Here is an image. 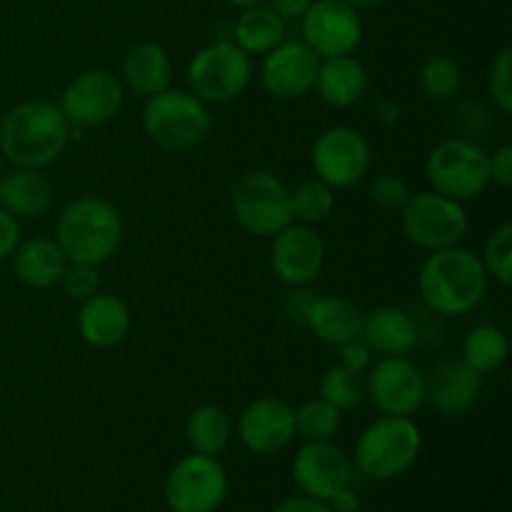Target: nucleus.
Here are the masks:
<instances>
[{
	"instance_id": "obj_1",
	"label": "nucleus",
	"mask_w": 512,
	"mask_h": 512,
	"mask_svg": "<svg viewBox=\"0 0 512 512\" xmlns=\"http://www.w3.org/2000/svg\"><path fill=\"white\" fill-rule=\"evenodd\" d=\"M488 273L478 253L453 245L430 253L418 273V290L423 303L443 318L468 315L483 303L488 293Z\"/></svg>"
},
{
	"instance_id": "obj_2",
	"label": "nucleus",
	"mask_w": 512,
	"mask_h": 512,
	"mask_svg": "<svg viewBox=\"0 0 512 512\" xmlns=\"http://www.w3.org/2000/svg\"><path fill=\"white\" fill-rule=\"evenodd\" d=\"M70 125L55 103L25 100L0 120V153L13 168L43 170L65 153Z\"/></svg>"
},
{
	"instance_id": "obj_3",
	"label": "nucleus",
	"mask_w": 512,
	"mask_h": 512,
	"mask_svg": "<svg viewBox=\"0 0 512 512\" xmlns=\"http://www.w3.org/2000/svg\"><path fill=\"white\" fill-rule=\"evenodd\" d=\"M55 243L68 263L103 265L123 243V218L113 203L95 195H83L65 205L55 223Z\"/></svg>"
},
{
	"instance_id": "obj_4",
	"label": "nucleus",
	"mask_w": 512,
	"mask_h": 512,
	"mask_svg": "<svg viewBox=\"0 0 512 512\" xmlns=\"http://www.w3.org/2000/svg\"><path fill=\"white\" fill-rule=\"evenodd\" d=\"M423 433L403 415H380L355 440V468L370 480H393L420 458Z\"/></svg>"
},
{
	"instance_id": "obj_5",
	"label": "nucleus",
	"mask_w": 512,
	"mask_h": 512,
	"mask_svg": "<svg viewBox=\"0 0 512 512\" xmlns=\"http://www.w3.org/2000/svg\"><path fill=\"white\" fill-rule=\"evenodd\" d=\"M210 118L208 103L190 90L165 88L158 95H150L143 105V130L150 143L168 153L193 150L208 138Z\"/></svg>"
},
{
	"instance_id": "obj_6",
	"label": "nucleus",
	"mask_w": 512,
	"mask_h": 512,
	"mask_svg": "<svg viewBox=\"0 0 512 512\" xmlns=\"http://www.w3.org/2000/svg\"><path fill=\"white\" fill-rule=\"evenodd\" d=\"M425 178L435 193L458 203L480 198L490 185V153L465 138H448L430 150Z\"/></svg>"
},
{
	"instance_id": "obj_7",
	"label": "nucleus",
	"mask_w": 512,
	"mask_h": 512,
	"mask_svg": "<svg viewBox=\"0 0 512 512\" xmlns=\"http://www.w3.org/2000/svg\"><path fill=\"white\" fill-rule=\"evenodd\" d=\"M230 208L240 228L258 238H273L293 223L290 188L270 170H250L240 175L230 193Z\"/></svg>"
},
{
	"instance_id": "obj_8",
	"label": "nucleus",
	"mask_w": 512,
	"mask_h": 512,
	"mask_svg": "<svg viewBox=\"0 0 512 512\" xmlns=\"http://www.w3.org/2000/svg\"><path fill=\"white\" fill-rule=\"evenodd\" d=\"M185 78L203 103H230L253 80V60L233 40H215L190 58Z\"/></svg>"
},
{
	"instance_id": "obj_9",
	"label": "nucleus",
	"mask_w": 512,
	"mask_h": 512,
	"mask_svg": "<svg viewBox=\"0 0 512 512\" xmlns=\"http://www.w3.org/2000/svg\"><path fill=\"white\" fill-rule=\"evenodd\" d=\"M400 225L408 243L435 253L463 243L470 220L463 203L428 190V193L410 195L405 208L400 210Z\"/></svg>"
},
{
	"instance_id": "obj_10",
	"label": "nucleus",
	"mask_w": 512,
	"mask_h": 512,
	"mask_svg": "<svg viewBox=\"0 0 512 512\" xmlns=\"http://www.w3.org/2000/svg\"><path fill=\"white\" fill-rule=\"evenodd\" d=\"M228 488V473L215 455L190 453L170 468L163 495L173 512H218Z\"/></svg>"
},
{
	"instance_id": "obj_11",
	"label": "nucleus",
	"mask_w": 512,
	"mask_h": 512,
	"mask_svg": "<svg viewBox=\"0 0 512 512\" xmlns=\"http://www.w3.org/2000/svg\"><path fill=\"white\" fill-rule=\"evenodd\" d=\"M315 178L330 188H350L368 175L373 165V148L360 130L348 125H335L318 135L310 153Z\"/></svg>"
},
{
	"instance_id": "obj_12",
	"label": "nucleus",
	"mask_w": 512,
	"mask_h": 512,
	"mask_svg": "<svg viewBox=\"0 0 512 512\" xmlns=\"http://www.w3.org/2000/svg\"><path fill=\"white\" fill-rule=\"evenodd\" d=\"M123 100V80L110 70L93 68L65 85L58 108L70 128H98V125L110 123L120 113Z\"/></svg>"
},
{
	"instance_id": "obj_13",
	"label": "nucleus",
	"mask_w": 512,
	"mask_h": 512,
	"mask_svg": "<svg viewBox=\"0 0 512 512\" xmlns=\"http://www.w3.org/2000/svg\"><path fill=\"white\" fill-rule=\"evenodd\" d=\"M300 33L320 60L353 55L363 40V20L358 8L343 0H313L300 18Z\"/></svg>"
},
{
	"instance_id": "obj_14",
	"label": "nucleus",
	"mask_w": 512,
	"mask_h": 512,
	"mask_svg": "<svg viewBox=\"0 0 512 512\" xmlns=\"http://www.w3.org/2000/svg\"><path fill=\"white\" fill-rule=\"evenodd\" d=\"M368 398L380 415L410 418L425 403V375L405 355H385L368 375Z\"/></svg>"
},
{
	"instance_id": "obj_15",
	"label": "nucleus",
	"mask_w": 512,
	"mask_h": 512,
	"mask_svg": "<svg viewBox=\"0 0 512 512\" xmlns=\"http://www.w3.org/2000/svg\"><path fill=\"white\" fill-rule=\"evenodd\" d=\"M325 265V243L313 225L290 223L280 233L273 235L270 245V268L278 275L280 283L288 288H305Z\"/></svg>"
},
{
	"instance_id": "obj_16",
	"label": "nucleus",
	"mask_w": 512,
	"mask_h": 512,
	"mask_svg": "<svg viewBox=\"0 0 512 512\" xmlns=\"http://www.w3.org/2000/svg\"><path fill=\"white\" fill-rule=\"evenodd\" d=\"M293 483L308 498L328 503L335 493L353 485V463L333 443H305L293 458Z\"/></svg>"
},
{
	"instance_id": "obj_17",
	"label": "nucleus",
	"mask_w": 512,
	"mask_h": 512,
	"mask_svg": "<svg viewBox=\"0 0 512 512\" xmlns=\"http://www.w3.org/2000/svg\"><path fill=\"white\" fill-rule=\"evenodd\" d=\"M240 443L253 455H275L293 443L295 408L280 398H258L245 405L235 423Z\"/></svg>"
},
{
	"instance_id": "obj_18",
	"label": "nucleus",
	"mask_w": 512,
	"mask_h": 512,
	"mask_svg": "<svg viewBox=\"0 0 512 512\" xmlns=\"http://www.w3.org/2000/svg\"><path fill=\"white\" fill-rule=\"evenodd\" d=\"M320 58L303 40H283L263 55L260 83L278 100H298L315 88Z\"/></svg>"
},
{
	"instance_id": "obj_19",
	"label": "nucleus",
	"mask_w": 512,
	"mask_h": 512,
	"mask_svg": "<svg viewBox=\"0 0 512 512\" xmlns=\"http://www.w3.org/2000/svg\"><path fill=\"white\" fill-rule=\"evenodd\" d=\"M483 380L480 373L463 363V360H448L425 378V400L435 413L443 418H463L480 400Z\"/></svg>"
},
{
	"instance_id": "obj_20",
	"label": "nucleus",
	"mask_w": 512,
	"mask_h": 512,
	"mask_svg": "<svg viewBox=\"0 0 512 512\" xmlns=\"http://www.w3.org/2000/svg\"><path fill=\"white\" fill-rule=\"evenodd\" d=\"M130 310L125 300L110 293H95L93 298L83 300L78 313V333L93 348H115L123 343L130 333Z\"/></svg>"
},
{
	"instance_id": "obj_21",
	"label": "nucleus",
	"mask_w": 512,
	"mask_h": 512,
	"mask_svg": "<svg viewBox=\"0 0 512 512\" xmlns=\"http://www.w3.org/2000/svg\"><path fill=\"white\" fill-rule=\"evenodd\" d=\"M320 100L330 108H353L368 93V70L353 55L320 60L315 88Z\"/></svg>"
},
{
	"instance_id": "obj_22",
	"label": "nucleus",
	"mask_w": 512,
	"mask_h": 512,
	"mask_svg": "<svg viewBox=\"0 0 512 512\" xmlns=\"http://www.w3.org/2000/svg\"><path fill=\"white\" fill-rule=\"evenodd\" d=\"M303 318L320 343L338 345V348L360 338V328H363V313H360L358 305L348 298H340V295L313 300L305 308Z\"/></svg>"
},
{
	"instance_id": "obj_23",
	"label": "nucleus",
	"mask_w": 512,
	"mask_h": 512,
	"mask_svg": "<svg viewBox=\"0 0 512 512\" xmlns=\"http://www.w3.org/2000/svg\"><path fill=\"white\" fill-rule=\"evenodd\" d=\"M360 338L368 343L373 353L380 355H408L418 345V328L403 308L383 305L373 313L363 315Z\"/></svg>"
},
{
	"instance_id": "obj_24",
	"label": "nucleus",
	"mask_w": 512,
	"mask_h": 512,
	"mask_svg": "<svg viewBox=\"0 0 512 512\" xmlns=\"http://www.w3.org/2000/svg\"><path fill=\"white\" fill-rule=\"evenodd\" d=\"M68 258L55 243V238H33L18 245L13 253V270L18 280L28 288L48 290L60 283Z\"/></svg>"
},
{
	"instance_id": "obj_25",
	"label": "nucleus",
	"mask_w": 512,
	"mask_h": 512,
	"mask_svg": "<svg viewBox=\"0 0 512 512\" xmlns=\"http://www.w3.org/2000/svg\"><path fill=\"white\" fill-rule=\"evenodd\" d=\"M53 203V185L43 170L15 168L0 175V205L18 220L40 218Z\"/></svg>"
},
{
	"instance_id": "obj_26",
	"label": "nucleus",
	"mask_w": 512,
	"mask_h": 512,
	"mask_svg": "<svg viewBox=\"0 0 512 512\" xmlns=\"http://www.w3.org/2000/svg\"><path fill=\"white\" fill-rule=\"evenodd\" d=\"M173 63L163 45L138 43L123 60V85L138 98L148 100L160 90L170 88Z\"/></svg>"
},
{
	"instance_id": "obj_27",
	"label": "nucleus",
	"mask_w": 512,
	"mask_h": 512,
	"mask_svg": "<svg viewBox=\"0 0 512 512\" xmlns=\"http://www.w3.org/2000/svg\"><path fill=\"white\" fill-rule=\"evenodd\" d=\"M285 23L288 20L280 18L268 3L250 5V8L240 10L238 20H235L233 43L240 50H245L250 58L253 55H265L285 40Z\"/></svg>"
},
{
	"instance_id": "obj_28",
	"label": "nucleus",
	"mask_w": 512,
	"mask_h": 512,
	"mask_svg": "<svg viewBox=\"0 0 512 512\" xmlns=\"http://www.w3.org/2000/svg\"><path fill=\"white\" fill-rule=\"evenodd\" d=\"M233 418L223 405H200L188 415L185 423V440L193 448V453L200 455H218L228 448L233 438Z\"/></svg>"
},
{
	"instance_id": "obj_29",
	"label": "nucleus",
	"mask_w": 512,
	"mask_h": 512,
	"mask_svg": "<svg viewBox=\"0 0 512 512\" xmlns=\"http://www.w3.org/2000/svg\"><path fill=\"white\" fill-rule=\"evenodd\" d=\"M460 355H463L460 360L475 373H495L498 368H503L510 355L508 335L495 325H478L465 335Z\"/></svg>"
},
{
	"instance_id": "obj_30",
	"label": "nucleus",
	"mask_w": 512,
	"mask_h": 512,
	"mask_svg": "<svg viewBox=\"0 0 512 512\" xmlns=\"http://www.w3.org/2000/svg\"><path fill=\"white\" fill-rule=\"evenodd\" d=\"M335 190L320 178L303 180L295 190H290V210L293 220L305 225H318L333 215Z\"/></svg>"
},
{
	"instance_id": "obj_31",
	"label": "nucleus",
	"mask_w": 512,
	"mask_h": 512,
	"mask_svg": "<svg viewBox=\"0 0 512 512\" xmlns=\"http://www.w3.org/2000/svg\"><path fill=\"white\" fill-rule=\"evenodd\" d=\"M343 413L325 403L323 398H315L295 408V435L305 443H320V440H333L338 435Z\"/></svg>"
},
{
	"instance_id": "obj_32",
	"label": "nucleus",
	"mask_w": 512,
	"mask_h": 512,
	"mask_svg": "<svg viewBox=\"0 0 512 512\" xmlns=\"http://www.w3.org/2000/svg\"><path fill=\"white\" fill-rule=\"evenodd\" d=\"M420 90L433 100H448L463 85V70L448 55H433L420 68Z\"/></svg>"
},
{
	"instance_id": "obj_33",
	"label": "nucleus",
	"mask_w": 512,
	"mask_h": 512,
	"mask_svg": "<svg viewBox=\"0 0 512 512\" xmlns=\"http://www.w3.org/2000/svg\"><path fill=\"white\" fill-rule=\"evenodd\" d=\"M480 260L488 278L508 288L512 283V223H503L488 235Z\"/></svg>"
},
{
	"instance_id": "obj_34",
	"label": "nucleus",
	"mask_w": 512,
	"mask_h": 512,
	"mask_svg": "<svg viewBox=\"0 0 512 512\" xmlns=\"http://www.w3.org/2000/svg\"><path fill=\"white\" fill-rule=\"evenodd\" d=\"M363 395L365 393L360 388L358 375L345 370L343 365L325 370V375L320 378V398L333 405V408H338L340 413L358 408L363 403Z\"/></svg>"
},
{
	"instance_id": "obj_35",
	"label": "nucleus",
	"mask_w": 512,
	"mask_h": 512,
	"mask_svg": "<svg viewBox=\"0 0 512 512\" xmlns=\"http://www.w3.org/2000/svg\"><path fill=\"white\" fill-rule=\"evenodd\" d=\"M488 93L500 113H512V48L500 50L490 63Z\"/></svg>"
},
{
	"instance_id": "obj_36",
	"label": "nucleus",
	"mask_w": 512,
	"mask_h": 512,
	"mask_svg": "<svg viewBox=\"0 0 512 512\" xmlns=\"http://www.w3.org/2000/svg\"><path fill=\"white\" fill-rule=\"evenodd\" d=\"M368 193H370V200H373L378 208L398 210V213L405 208L410 195H413L410 193L408 183H405L400 175H393V173H383L378 175V178H373Z\"/></svg>"
},
{
	"instance_id": "obj_37",
	"label": "nucleus",
	"mask_w": 512,
	"mask_h": 512,
	"mask_svg": "<svg viewBox=\"0 0 512 512\" xmlns=\"http://www.w3.org/2000/svg\"><path fill=\"white\" fill-rule=\"evenodd\" d=\"M58 285H63V293L68 295L70 300L83 303V300L93 298V295L100 290L98 268H95V265L68 263V268H65L63 278H60Z\"/></svg>"
},
{
	"instance_id": "obj_38",
	"label": "nucleus",
	"mask_w": 512,
	"mask_h": 512,
	"mask_svg": "<svg viewBox=\"0 0 512 512\" xmlns=\"http://www.w3.org/2000/svg\"><path fill=\"white\" fill-rule=\"evenodd\" d=\"M370 360H373V350L368 348L363 338H355L350 343L340 345V365L350 370V373H365L370 368Z\"/></svg>"
},
{
	"instance_id": "obj_39",
	"label": "nucleus",
	"mask_w": 512,
	"mask_h": 512,
	"mask_svg": "<svg viewBox=\"0 0 512 512\" xmlns=\"http://www.w3.org/2000/svg\"><path fill=\"white\" fill-rule=\"evenodd\" d=\"M20 243H23V240H20V220L0 205V263L13 258V253L18 250Z\"/></svg>"
},
{
	"instance_id": "obj_40",
	"label": "nucleus",
	"mask_w": 512,
	"mask_h": 512,
	"mask_svg": "<svg viewBox=\"0 0 512 512\" xmlns=\"http://www.w3.org/2000/svg\"><path fill=\"white\" fill-rule=\"evenodd\" d=\"M490 183L503 190L512 188V145L505 143L490 155Z\"/></svg>"
},
{
	"instance_id": "obj_41",
	"label": "nucleus",
	"mask_w": 512,
	"mask_h": 512,
	"mask_svg": "<svg viewBox=\"0 0 512 512\" xmlns=\"http://www.w3.org/2000/svg\"><path fill=\"white\" fill-rule=\"evenodd\" d=\"M273 512H333L325 500L308 498V495H293V498H285L275 505Z\"/></svg>"
},
{
	"instance_id": "obj_42",
	"label": "nucleus",
	"mask_w": 512,
	"mask_h": 512,
	"mask_svg": "<svg viewBox=\"0 0 512 512\" xmlns=\"http://www.w3.org/2000/svg\"><path fill=\"white\" fill-rule=\"evenodd\" d=\"M283 20H300L305 10L313 5V0H265Z\"/></svg>"
},
{
	"instance_id": "obj_43",
	"label": "nucleus",
	"mask_w": 512,
	"mask_h": 512,
	"mask_svg": "<svg viewBox=\"0 0 512 512\" xmlns=\"http://www.w3.org/2000/svg\"><path fill=\"white\" fill-rule=\"evenodd\" d=\"M333 512H360V498L353 488H343L328 500Z\"/></svg>"
},
{
	"instance_id": "obj_44",
	"label": "nucleus",
	"mask_w": 512,
	"mask_h": 512,
	"mask_svg": "<svg viewBox=\"0 0 512 512\" xmlns=\"http://www.w3.org/2000/svg\"><path fill=\"white\" fill-rule=\"evenodd\" d=\"M383 120L385 123H395V120H398V105L385 103L383 105Z\"/></svg>"
},
{
	"instance_id": "obj_45",
	"label": "nucleus",
	"mask_w": 512,
	"mask_h": 512,
	"mask_svg": "<svg viewBox=\"0 0 512 512\" xmlns=\"http://www.w3.org/2000/svg\"><path fill=\"white\" fill-rule=\"evenodd\" d=\"M343 3H348V5H353V8H375V5H380V3H385V0H343Z\"/></svg>"
},
{
	"instance_id": "obj_46",
	"label": "nucleus",
	"mask_w": 512,
	"mask_h": 512,
	"mask_svg": "<svg viewBox=\"0 0 512 512\" xmlns=\"http://www.w3.org/2000/svg\"><path fill=\"white\" fill-rule=\"evenodd\" d=\"M230 5H233V8H250V5H260V3H265V0H228Z\"/></svg>"
},
{
	"instance_id": "obj_47",
	"label": "nucleus",
	"mask_w": 512,
	"mask_h": 512,
	"mask_svg": "<svg viewBox=\"0 0 512 512\" xmlns=\"http://www.w3.org/2000/svg\"><path fill=\"white\" fill-rule=\"evenodd\" d=\"M0 175H3V170H0Z\"/></svg>"
}]
</instances>
